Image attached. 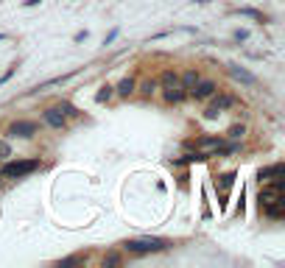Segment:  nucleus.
Returning <instances> with one entry per match:
<instances>
[{"mask_svg":"<svg viewBox=\"0 0 285 268\" xmlns=\"http://www.w3.org/2000/svg\"><path fill=\"white\" fill-rule=\"evenodd\" d=\"M36 3H39V0H25V6H36Z\"/></svg>","mask_w":285,"mask_h":268,"instance_id":"nucleus-23","label":"nucleus"},{"mask_svg":"<svg viewBox=\"0 0 285 268\" xmlns=\"http://www.w3.org/2000/svg\"><path fill=\"white\" fill-rule=\"evenodd\" d=\"M154 87H157V81H145V87H142V90H145V92L151 95V92H154Z\"/></svg>","mask_w":285,"mask_h":268,"instance_id":"nucleus-22","label":"nucleus"},{"mask_svg":"<svg viewBox=\"0 0 285 268\" xmlns=\"http://www.w3.org/2000/svg\"><path fill=\"white\" fill-rule=\"evenodd\" d=\"M185 87L182 84H176V87H168V90H165V101H168V104H182V101H185Z\"/></svg>","mask_w":285,"mask_h":268,"instance_id":"nucleus-8","label":"nucleus"},{"mask_svg":"<svg viewBox=\"0 0 285 268\" xmlns=\"http://www.w3.org/2000/svg\"><path fill=\"white\" fill-rule=\"evenodd\" d=\"M274 176H283V162L271 165V168H263L260 173H257V179H260V182H263V179H274Z\"/></svg>","mask_w":285,"mask_h":268,"instance_id":"nucleus-12","label":"nucleus"},{"mask_svg":"<svg viewBox=\"0 0 285 268\" xmlns=\"http://www.w3.org/2000/svg\"><path fill=\"white\" fill-rule=\"evenodd\" d=\"M39 168V159H14V162H6L0 168V173L8 179H20V176H28Z\"/></svg>","mask_w":285,"mask_h":268,"instance_id":"nucleus-2","label":"nucleus"},{"mask_svg":"<svg viewBox=\"0 0 285 268\" xmlns=\"http://www.w3.org/2000/svg\"><path fill=\"white\" fill-rule=\"evenodd\" d=\"M232 184H235V173H221V176L215 179V187L221 190V207L227 204V193L232 190Z\"/></svg>","mask_w":285,"mask_h":268,"instance_id":"nucleus-5","label":"nucleus"},{"mask_svg":"<svg viewBox=\"0 0 285 268\" xmlns=\"http://www.w3.org/2000/svg\"><path fill=\"white\" fill-rule=\"evenodd\" d=\"M45 120L53 129H64V115H59V109H45Z\"/></svg>","mask_w":285,"mask_h":268,"instance_id":"nucleus-11","label":"nucleus"},{"mask_svg":"<svg viewBox=\"0 0 285 268\" xmlns=\"http://www.w3.org/2000/svg\"><path fill=\"white\" fill-rule=\"evenodd\" d=\"M241 14L243 17H255V20H263V14H260V11H255V8H241Z\"/></svg>","mask_w":285,"mask_h":268,"instance_id":"nucleus-17","label":"nucleus"},{"mask_svg":"<svg viewBox=\"0 0 285 268\" xmlns=\"http://www.w3.org/2000/svg\"><path fill=\"white\" fill-rule=\"evenodd\" d=\"M11 134H14V137H31V134H36V123H31V120H17V123H11Z\"/></svg>","mask_w":285,"mask_h":268,"instance_id":"nucleus-6","label":"nucleus"},{"mask_svg":"<svg viewBox=\"0 0 285 268\" xmlns=\"http://www.w3.org/2000/svg\"><path fill=\"white\" fill-rule=\"evenodd\" d=\"M263 210H266V215H269V218H283V212H285V198L280 196L277 201H271V204H266Z\"/></svg>","mask_w":285,"mask_h":268,"instance_id":"nucleus-10","label":"nucleus"},{"mask_svg":"<svg viewBox=\"0 0 285 268\" xmlns=\"http://www.w3.org/2000/svg\"><path fill=\"white\" fill-rule=\"evenodd\" d=\"M215 90H218V87L213 84V81H196V87H190V95L196 101H204V98H210V95H215Z\"/></svg>","mask_w":285,"mask_h":268,"instance_id":"nucleus-4","label":"nucleus"},{"mask_svg":"<svg viewBox=\"0 0 285 268\" xmlns=\"http://www.w3.org/2000/svg\"><path fill=\"white\" fill-rule=\"evenodd\" d=\"M229 137H232V140L243 137V126H232V129H229Z\"/></svg>","mask_w":285,"mask_h":268,"instance_id":"nucleus-19","label":"nucleus"},{"mask_svg":"<svg viewBox=\"0 0 285 268\" xmlns=\"http://www.w3.org/2000/svg\"><path fill=\"white\" fill-rule=\"evenodd\" d=\"M235 104V98H232V95H218V98L213 101V104H210V109H207V115H210V118H213V115H218V112H224V109H229V106Z\"/></svg>","mask_w":285,"mask_h":268,"instance_id":"nucleus-7","label":"nucleus"},{"mask_svg":"<svg viewBox=\"0 0 285 268\" xmlns=\"http://www.w3.org/2000/svg\"><path fill=\"white\" fill-rule=\"evenodd\" d=\"M3 39H6V34H0V42H3Z\"/></svg>","mask_w":285,"mask_h":268,"instance_id":"nucleus-24","label":"nucleus"},{"mask_svg":"<svg viewBox=\"0 0 285 268\" xmlns=\"http://www.w3.org/2000/svg\"><path fill=\"white\" fill-rule=\"evenodd\" d=\"M118 263H121L118 254H107V257H104V266H118Z\"/></svg>","mask_w":285,"mask_h":268,"instance_id":"nucleus-18","label":"nucleus"},{"mask_svg":"<svg viewBox=\"0 0 285 268\" xmlns=\"http://www.w3.org/2000/svg\"><path fill=\"white\" fill-rule=\"evenodd\" d=\"M159 81H162L165 87H176V84H182V81H179V76H176V73H173V70H165Z\"/></svg>","mask_w":285,"mask_h":268,"instance_id":"nucleus-14","label":"nucleus"},{"mask_svg":"<svg viewBox=\"0 0 285 268\" xmlns=\"http://www.w3.org/2000/svg\"><path fill=\"white\" fill-rule=\"evenodd\" d=\"M76 263H81V257H64L59 266H76Z\"/></svg>","mask_w":285,"mask_h":268,"instance_id":"nucleus-20","label":"nucleus"},{"mask_svg":"<svg viewBox=\"0 0 285 268\" xmlns=\"http://www.w3.org/2000/svg\"><path fill=\"white\" fill-rule=\"evenodd\" d=\"M283 190H285V182H283V179H274L271 184H266L263 190H260V207L271 204V201H277V198L283 196Z\"/></svg>","mask_w":285,"mask_h":268,"instance_id":"nucleus-3","label":"nucleus"},{"mask_svg":"<svg viewBox=\"0 0 285 268\" xmlns=\"http://www.w3.org/2000/svg\"><path fill=\"white\" fill-rule=\"evenodd\" d=\"M8 154H11V148H8L3 140H0V159H3V156H8Z\"/></svg>","mask_w":285,"mask_h":268,"instance_id":"nucleus-21","label":"nucleus"},{"mask_svg":"<svg viewBox=\"0 0 285 268\" xmlns=\"http://www.w3.org/2000/svg\"><path fill=\"white\" fill-rule=\"evenodd\" d=\"M132 90H135V78H123L121 84H118V95H129Z\"/></svg>","mask_w":285,"mask_h":268,"instance_id":"nucleus-15","label":"nucleus"},{"mask_svg":"<svg viewBox=\"0 0 285 268\" xmlns=\"http://www.w3.org/2000/svg\"><path fill=\"white\" fill-rule=\"evenodd\" d=\"M179 81H182V87H185V90H190V87H196V81H199V73H196V70H187L185 76L179 78Z\"/></svg>","mask_w":285,"mask_h":268,"instance_id":"nucleus-13","label":"nucleus"},{"mask_svg":"<svg viewBox=\"0 0 285 268\" xmlns=\"http://www.w3.org/2000/svg\"><path fill=\"white\" fill-rule=\"evenodd\" d=\"M112 92H115V87H101V92H98V95H95V101H98V104H104V101H109V98H112Z\"/></svg>","mask_w":285,"mask_h":268,"instance_id":"nucleus-16","label":"nucleus"},{"mask_svg":"<svg viewBox=\"0 0 285 268\" xmlns=\"http://www.w3.org/2000/svg\"><path fill=\"white\" fill-rule=\"evenodd\" d=\"M229 73H232V78H238V81H243V84H257V78L252 76L249 70L238 67V64H229Z\"/></svg>","mask_w":285,"mask_h":268,"instance_id":"nucleus-9","label":"nucleus"},{"mask_svg":"<svg viewBox=\"0 0 285 268\" xmlns=\"http://www.w3.org/2000/svg\"><path fill=\"white\" fill-rule=\"evenodd\" d=\"M171 246L168 240L162 238H135V240H126L123 249L132 254H154V252H165V249Z\"/></svg>","mask_w":285,"mask_h":268,"instance_id":"nucleus-1","label":"nucleus"}]
</instances>
